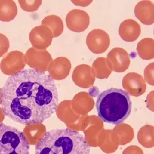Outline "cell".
I'll list each match as a JSON object with an SVG mask.
<instances>
[{
	"label": "cell",
	"mask_w": 154,
	"mask_h": 154,
	"mask_svg": "<svg viewBox=\"0 0 154 154\" xmlns=\"http://www.w3.org/2000/svg\"><path fill=\"white\" fill-rule=\"evenodd\" d=\"M59 105L54 80L33 69L9 76L1 88V106L6 117L22 125L42 123Z\"/></svg>",
	"instance_id": "1"
},
{
	"label": "cell",
	"mask_w": 154,
	"mask_h": 154,
	"mask_svg": "<svg viewBox=\"0 0 154 154\" xmlns=\"http://www.w3.org/2000/svg\"><path fill=\"white\" fill-rule=\"evenodd\" d=\"M35 154H90V146L78 131L51 130L36 144Z\"/></svg>",
	"instance_id": "2"
},
{
	"label": "cell",
	"mask_w": 154,
	"mask_h": 154,
	"mask_svg": "<svg viewBox=\"0 0 154 154\" xmlns=\"http://www.w3.org/2000/svg\"><path fill=\"white\" fill-rule=\"evenodd\" d=\"M96 107L100 119L106 123L119 125L131 114L130 96L122 89L111 88L99 94Z\"/></svg>",
	"instance_id": "3"
},
{
	"label": "cell",
	"mask_w": 154,
	"mask_h": 154,
	"mask_svg": "<svg viewBox=\"0 0 154 154\" xmlns=\"http://www.w3.org/2000/svg\"><path fill=\"white\" fill-rule=\"evenodd\" d=\"M0 154H30V144L23 132L0 123Z\"/></svg>",
	"instance_id": "4"
},
{
	"label": "cell",
	"mask_w": 154,
	"mask_h": 154,
	"mask_svg": "<svg viewBox=\"0 0 154 154\" xmlns=\"http://www.w3.org/2000/svg\"><path fill=\"white\" fill-rule=\"evenodd\" d=\"M25 65L23 54L18 51H14L2 59L0 62V69L5 75L11 76L22 70Z\"/></svg>",
	"instance_id": "5"
},
{
	"label": "cell",
	"mask_w": 154,
	"mask_h": 154,
	"mask_svg": "<svg viewBox=\"0 0 154 154\" xmlns=\"http://www.w3.org/2000/svg\"><path fill=\"white\" fill-rule=\"evenodd\" d=\"M123 86L130 96H140L146 91V83L140 75L136 73L127 74L123 80Z\"/></svg>",
	"instance_id": "6"
},
{
	"label": "cell",
	"mask_w": 154,
	"mask_h": 154,
	"mask_svg": "<svg viewBox=\"0 0 154 154\" xmlns=\"http://www.w3.org/2000/svg\"><path fill=\"white\" fill-rule=\"evenodd\" d=\"M99 30H93L87 36L86 43L88 48L91 52L96 54L102 53L106 51L109 46L110 41L104 42V40L109 39V36L104 31L100 30L99 36Z\"/></svg>",
	"instance_id": "7"
},
{
	"label": "cell",
	"mask_w": 154,
	"mask_h": 154,
	"mask_svg": "<svg viewBox=\"0 0 154 154\" xmlns=\"http://www.w3.org/2000/svg\"><path fill=\"white\" fill-rule=\"evenodd\" d=\"M26 60L30 67L45 72L51 60V57L46 51L41 52L30 48L26 54Z\"/></svg>",
	"instance_id": "8"
},
{
	"label": "cell",
	"mask_w": 154,
	"mask_h": 154,
	"mask_svg": "<svg viewBox=\"0 0 154 154\" xmlns=\"http://www.w3.org/2000/svg\"><path fill=\"white\" fill-rule=\"evenodd\" d=\"M53 35L51 30L45 26L34 28L30 33L29 39L32 45L38 49H45L52 41Z\"/></svg>",
	"instance_id": "9"
},
{
	"label": "cell",
	"mask_w": 154,
	"mask_h": 154,
	"mask_svg": "<svg viewBox=\"0 0 154 154\" xmlns=\"http://www.w3.org/2000/svg\"><path fill=\"white\" fill-rule=\"evenodd\" d=\"M70 69V61L65 57H58L50 64L48 72L53 80H61L67 76Z\"/></svg>",
	"instance_id": "10"
},
{
	"label": "cell",
	"mask_w": 154,
	"mask_h": 154,
	"mask_svg": "<svg viewBox=\"0 0 154 154\" xmlns=\"http://www.w3.org/2000/svg\"><path fill=\"white\" fill-rule=\"evenodd\" d=\"M23 133L30 145H36L46 133V127L42 123L27 125Z\"/></svg>",
	"instance_id": "11"
},
{
	"label": "cell",
	"mask_w": 154,
	"mask_h": 154,
	"mask_svg": "<svg viewBox=\"0 0 154 154\" xmlns=\"http://www.w3.org/2000/svg\"><path fill=\"white\" fill-rule=\"evenodd\" d=\"M17 8L14 1L0 0V21L10 22L17 16Z\"/></svg>",
	"instance_id": "12"
},
{
	"label": "cell",
	"mask_w": 154,
	"mask_h": 154,
	"mask_svg": "<svg viewBox=\"0 0 154 154\" xmlns=\"http://www.w3.org/2000/svg\"><path fill=\"white\" fill-rule=\"evenodd\" d=\"M42 25L49 27L53 32V36H59L62 32L63 24L60 18L57 16H49L45 18L42 21Z\"/></svg>",
	"instance_id": "13"
},
{
	"label": "cell",
	"mask_w": 154,
	"mask_h": 154,
	"mask_svg": "<svg viewBox=\"0 0 154 154\" xmlns=\"http://www.w3.org/2000/svg\"><path fill=\"white\" fill-rule=\"evenodd\" d=\"M149 126H145L141 128L137 136L139 143L146 148L153 147V128H152L148 134Z\"/></svg>",
	"instance_id": "14"
},
{
	"label": "cell",
	"mask_w": 154,
	"mask_h": 154,
	"mask_svg": "<svg viewBox=\"0 0 154 154\" xmlns=\"http://www.w3.org/2000/svg\"><path fill=\"white\" fill-rule=\"evenodd\" d=\"M22 8L25 11L33 12L36 11L42 4V1H19Z\"/></svg>",
	"instance_id": "15"
},
{
	"label": "cell",
	"mask_w": 154,
	"mask_h": 154,
	"mask_svg": "<svg viewBox=\"0 0 154 154\" xmlns=\"http://www.w3.org/2000/svg\"><path fill=\"white\" fill-rule=\"evenodd\" d=\"M9 48L8 38L3 34L0 33V57L8 52Z\"/></svg>",
	"instance_id": "16"
},
{
	"label": "cell",
	"mask_w": 154,
	"mask_h": 154,
	"mask_svg": "<svg viewBox=\"0 0 154 154\" xmlns=\"http://www.w3.org/2000/svg\"><path fill=\"white\" fill-rule=\"evenodd\" d=\"M122 154H144L143 150L136 146H131L126 147Z\"/></svg>",
	"instance_id": "17"
},
{
	"label": "cell",
	"mask_w": 154,
	"mask_h": 154,
	"mask_svg": "<svg viewBox=\"0 0 154 154\" xmlns=\"http://www.w3.org/2000/svg\"><path fill=\"white\" fill-rule=\"evenodd\" d=\"M5 115L3 112L2 107H0V123H2V122H3L5 119Z\"/></svg>",
	"instance_id": "18"
},
{
	"label": "cell",
	"mask_w": 154,
	"mask_h": 154,
	"mask_svg": "<svg viewBox=\"0 0 154 154\" xmlns=\"http://www.w3.org/2000/svg\"><path fill=\"white\" fill-rule=\"evenodd\" d=\"M0 105H1V88H0Z\"/></svg>",
	"instance_id": "19"
}]
</instances>
